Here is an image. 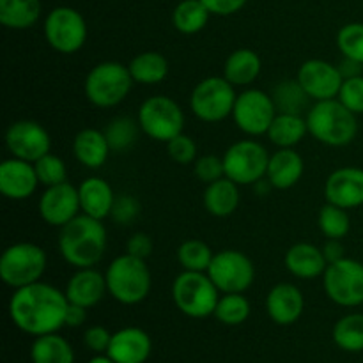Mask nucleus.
<instances>
[{
    "label": "nucleus",
    "mask_w": 363,
    "mask_h": 363,
    "mask_svg": "<svg viewBox=\"0 0 363 363\" xmlns=\"http://www.w3.org/2000/svg\"><path fill=\"white\" fill-rule=\"evenodd\" d=\"M272 98L279 113H300L301 116L303 110L311 108L308 106L311 96L305 92L298 78L296 80H284L277 84L272 92Z\"/></svg>",
    "instance_id": "34"
},
{
    "label": "nucleus",
    "mask_w": 363,
    "mask_h": 363,
    "mask_svg": "<svg viewBox=\"0 0 363 363\" xmlns=\"http://www.w3.org/2000/svg\"><path fill=\"white\" fill-rule=\"evenodd\" d=\"M89 363H116V362H113L108 354H98V357L91 358Z\"/></svg>",
    "instance_id": "52"
},
{
    "label": "nucleus",
    "mask_w": 363,
    "mask_h": 363,
    "mask_svg": "<svg viewBox=\"0 0 363 363\" xmlns=\"http://www.w3.org/2000/svg\"><path fill=\"white\" fill-rule=\"evenodd\" d=\"M172 300L184 315L204 319L215 315L220 291L208 273L183 269V273H179L172 284Z\"/></svg>",
    "instance_id": "6"
},
{
    "label": "nucleus",
    "mask_w": 363,
    "mask_h": 363,
    "mask_svg": "<svg viewBox=\"0 0 363 363\" xmlns=\"http://www.w3.org/2000/svg\"><path fill=\"white\" fill-rule=\"evenodd\" d=\"M318 225L328 240H342V238L347 236L351 229V220L350 215H347V209L326 202L319 209Z\"/></svg>",
    "instance_id": "38"
},
{
    "label": "nucleus",
    "mask_w": 363,
    "mask_h": 363,
    "mask_svg": "<svg viewBox=\"0 0 363 363\" xmlns=\"http://www.w3.org/2000/svg\"><path fill=\"white\" fill-rule=\"evenodd\" d=\"M303 294L294 284H277L266 296V312L280 326L294 325L303 314Z\"/></svg>",
    "instance_id": "21"
},
{
    "label": "nucleus",
    "mask_w": 363,
    "mask_h": 363,
    "mask_svg": "<svg viewBox=\"0 0 363 363\" xmlns=\"http://www.w3.org/2000/svg\"><path fill=\"white\" fill-rule=\"evenodd\" d=\"M66 294L45 282L14 289L9 300L11 321L16 328L32 337L57 333L66 326Z\"/></svg>",
    "instance_id": "1"
},
{
    "label": "nucleus",
    "mask_w": 363,
    "mask_h": 363,
    "mask_svg": "<svg viewBox=\"0 0 363 363\" xmlns=\"http://www.w3.org/2000/svg\"><path fill=\"white\" fill-rule=\"evenodd\" d=\"M308 133L330 147H344L357 138V113L342 105L339 99L315 101L307 110Z\"/></svg>",
    "instance_id": "3"
},
{
    "label": "nucleus",
    "mask_w": 363,
    "mask_h": 363,
    "mask_svg": "<svg viewBox=\"0 0 363 363\" xmlns=\"http://www.w3.org/2000/svg\"><path fill=\"white\" fill-rule=\"evenodd\" d=\"M151 350V337L142 328L128 326L112 333V340L105 354H108L116 363H145Z\"/></svg>",
    "instance_id": "20"
},
{
    "label": "nucleus",
    "mask_w": 363,
    "mask_h": 363,
    "mask_svg": "<svg viewBox=\"0 0 363 363\" xmlns=\"http://www.w3.org/2000/svg\"><path fill=\"white\" fill-rule=\"evenodd\" d=\"M333 342L347 353L363 351V314H347L333 326Z\"/></svg>",
    "instance_id": "35"
},
{
    "label": "nucleus",
    "mask_w": 363,
    "mask_h": 363,
    "mask_svg": "<svg viewBox=\"0 0 363 363\" xmlns=\"http://www.w3.org/2000/svg\"><path fill=\"white\" fill-rule=\"evenodd\" d=\"M45 38L55 52L73 55L87 41V23L73 7H55L45 20Z\"/></svg>",
    "instance_id": "12"
},
{
    "label": "nucleus",
    "mask_w": 363,
    "mask_h": 363,
    "mask_svg": "<svg viewBox=\"0 0 363 363\" xmlns=\"http://www.w3.org/2000/svg\"><path fill=\"white\" fill-rule=\"evenodd\" d=\"M211 11L204 6L202 0H181L172 13L174 27L181 34H197L208 25Z\"/></svg>",
    "instance_id": "33"
},
{
    "label": "nucleus",
    "mask_w": 363,
    "mask_h": 363,
    "mask_svg": "<svg viewBox=\"0 0 363 363\" xmlns=\"http://www.w3.org/2000/svg\"><path fill=\"white\" fill-rule=\"evenodd\" d=\"M130 73L135 84L156 85L169 77V60L160 52H142L130 62Z\"/></svg>",
    "instance_id": "30"
},
{
    "label": "nucleus",
    "mask_w": 363,
    "mask_h": 363,
    "mask_svg": "<svg viewBox=\"0 0 363 363\" xmlns=\"http://www.w3.org/2000/svg\"><path fill=\"white\" fill-rule=\"evenodd\" d=\"M250 315V303L243 293H230L220 296L218 305H216L215 318L218 319L222 325L227 326H238L243 325Z\"/></svg>",
    "instance_id": "39"
},
{
    "label": "nucleus",
    "mask_w": 363,
    "mask_h": 363,
    "mask_svg": "<svg viewBox=\"0 0 363 363\" xmlns=\"http://www.w3.org/2000/svg\"><path fill=\"white\" fill-rule=\"evenodd\" d=\"M108 294L123 305H137L151 293V272L144 259L130 254L119 255L105 272Z\"/></svg>",
    "instance_id": "4"
},
{
    "label": "nucleus",
    "mask_w": 363,
    "mask_h": 363,
    "mask_svg": "<svg viewBox=\"0 0 363 363\" xmlns=\"http://www.w3.org/2000/svg\"><path fill=\"white\" fill-rule=\"evenodd\" d=\"M303 170V158L294 149H279L269 156L266 177L277 190H289L301 179Z\"/></svg>",
    "instance_id": "25"
},
{
    "label": "nucleus",
    "mask_w": 363,
    "mask_h": 363,
    "mask_svg": "<svg viewBox=\"0 0 363 363\" xmlns=\"http://www.w3.org/2000/svg\"><path fill=\"white\" fill-rule=\"evenodd\" d=\"M7 151L14 158L35 163L39 158L48 155L52 149V138L48 131L35 121L21 119L11 124L6 131Z\"/></svg>",
    "instance_id": "15"
},
{
    "label": "nucleus",
    "mask_w": 363,
    "mask_h": 363,
    "mask_svg": "<svg viewBox=\"0 0 363 363\" xmlns=\"http://www.w3.org/2000/svg\"><path fill=\"white\" fill-rule=\"evenodd\" d=\"M326 202L342 209H354L363 206V169L342 167L333 170L325 184Z\"/></svg>",
    "instance_id": "18"
},
{
    "label": "nucleus",
    "mask_w": 363,
    "mask_h": 363,
    "mask_svg": "<svg viewBox=\"0 0 363 363\" xmlns=\"http://www.w3.org/2000/svg\"><path fill=\"white\" fill-rule=\"evenodd\" d=\"M140 124L131 117H116L105 128V137L113 152H124L137 142Z\"/></svg>",
    "instance_id": "37"
},
{
    "label": "nucleus",
    "mask_w": 363,
    "mask_h": 363,
    "mask_svg": "<svg viewBox=\"0 0 363 363\" xmlns=\"http://www.w3.org/2000/svg\"><path fill=\"white\" fill-rule=\"evenodd\" d=\"M39 184L34 163L13 156L0 165V191L9 201H25Z\"/></svg>",
    "instance_id": "19"
},
{
    "label": "nucleus",
    "mask_w": 363,
    "mask_h": 363,
    "mask_svg": "<svg viewBox=\"0 0 363 363\" xmlns=\"http://www.w3.org/2000/svg\"><path fill=\"white\" fill-rule=\"evenodd\" d=\"M277 106L272 94L261 89H247L238 94L234 103L233 119L238 130L250 137H261L268 133L277 116Z\"/></svg>",
    "instance_id": "14"
},
{
    "label": "nucleus",
    "mask_w": 363,
    "mask_h": 363,
    "mask_svg": "<svg viewBox=\"0 0 363 363\" xmlns=\"http://www.w3.org/2000/svg\"><path fill=\"white\" fill-rule=\"evenodd\" d=\"M206 273L222 294L245 293L255 280L254 262L240 250L216 252Z\"/></svg>",
    "instance_id": "13"
},
{
    "label": "nucleus",
    "mask_w": 363,
    "mask_h": 363,
    "mask_svg": "<svg viewBox=\"0 0 363 363\" xmlns=\"http://www.w3.org/2000/svg\"><path fill=\"white\" fill-rule=\"evenodd\" d=\"M362 66L363 64L357 62V60H353V59H347V57H342V60L337 64V67H339V71H340V74H342L344 80H347V78H353V77H360Z\"/></svg>",
    "instance_id": "51"
},
{
    "label": "nucleus",
    "mask_w": 363,
    "mask_h": 363,
    "mask_svg": "<svg viewBox=\"0 0 363 363\" xmlns=\"http://www.w3.org/2000/svg\"><path fill=\"white\" fill-rule=\"evenodd\" d=\"M152 248H155V245H152V240L147 236V234L135 233L133 236L128 240L126 254L133 255V257H138V259H144L145 261V259L152 254Z\"/></svg>",
    "instance_id": "47"
},
{
    "label": "nucleus",
    "mask_w": 363,
    "mask_h": 363,
    "mask_svg": "<svg viewBox=\"0 0 363 363\" xmlns=\"http://www.w3.org/2000/svg\"><path fill=\"white\" fill-rule=\"evenodd\" d=\"M337 99L357 116L363 113V74L344 80Z\"/></svg>",
    "instance_id": "44"
},
{
    "label": "nucleus",
    "mask_w": 363,
    "mask_h": 363,
    "mask_svg": "<svg viewBox=\"0 0 363 363\" xmlns=\"http://www.w3.org/2000/svg\"><path fill=\"white\" fill-rule=\"evenodd\" d=\"M261 57L252 48H238L223 64V78L234 87H248L261 74Z\"/></svg>",
    "instance_id": "28"
},
{
    "label": "nucleus",
    "mask_w": 363,
    "mask_h": 363,
    "mask_svg": "<svg viewBox=\"0 0 363 363\" xmlns=\"http://www.w3.org/2000/svg\"><path fill=\"white\" fill-rule=\"evenodd\" d=\"M78 195H80V208L84 215L92 216L96 220L108 218L113 208V201H116V194L105 179L96 176L87 177L78 186Z\"/></svg>",
    "instance_id": "24"
},
{
    "label": "nucleus",
    "mask_w": 363,
    "mask_h": 363,
    "mask_svg": "<svg viewBox=\"0 0 363 363\" xmlns=\"http://www.w3.org/2000/svg\"><path fill=\"white\" fill-rule=\"evenodd\" d=\"M204 6L216 16H230L245 7L248 0H202Z\"/></svg>",
    "instance_id": "48"
},
{
    "label": "nucleus",
    "mask_w": 363,
    "mask_h": 363,
    "mask_svg": "<svg viewBox=\"0 0 363 363\" xmlns=\"http://www.w3.org/2000/svg\"><path fill=\"white\" fill-rule=\"evenodd\" d=\"M296 78L314 101L335 99L344 84L339 67L323 59H311L301 64Z\"/></svg>",
    "instance_id": "16"
},
{
    "label": "nucleus",
    "mask_w": 363,
    "mask_h": 363,
    "mask_svg": "<svg viewBox=\"0 0 363 363\" xmlns=\"http://www.w3.org/2000/svg\"><path fill=\"white\" fill-rule=\"evenodd\" d=\"M325 293L340 307L363 305V264L354 259H340L332 262L323 275Z\"/></svg>",
    "instance_id": "11"
},
{
    "label": "nucleus",
    "mask_w": 363,
    "mask_h": 363,
    "mask_svg": "<svg viewBox=\"0 0 363 363\" xmlns=\"http://www.w3.org/2000/svg\"><path fill=\"white\" fill-rule=\"evenodd\" d=\"M240 202V184L234 183L229 177H222L206 186L204 208L209 215L216 216V218H225V216L236 213Z\"/></svg>",
    "instance_id": "27"
},
{
    "label": "nucleus",
    "mask_w": 363,
    "mask_h": 363,
    "mask_svg": "<svg viewBox=\"0 0 363 363\" xmlns=\"http://www.w3.org/2000/svg\"><path fill=\"white\" fill-rule=\"evenodd\" d=\"M137 121L149 138L165 144L184 130L183 108L169 96H152L145 99L138 108Z\"/></svg>",
    "instance_id": "9"
},
{
    "label": "nucleus",
    "mask_w": 363,
    "mask_h": 363,
    "mask_svg": "<svg viewBox=\"0 0 363 363\" xmlns=\"http://www.w3.org/2000/svg\"><path fill=\"white\" fill-rule=\"evenodd\" d=\"M321 250H323V254H325L328 264L344 259V247H342V243H340V240H328L325 245H323Z\"/></svg>",
    "instance_id": "50"
},
{
    "label": "nucleus",
    "mask_w": 363,
    "mask_h": 363,
    "mask_svg": "<svg viewBox=\"0 0 363 363\" xmlns=\"http://www.w3.org/2000/svg\"><path fill=\"white\" fill-rule=\"evenodd\" d=\"M284 262H286L287 272L301 280H312L323 277L326 268H328V261H326L321 248L311 243L293 245L286 252Z\"/></svg>",
    "instance_id": "23"
},
{
    "label": "nucleus",
    "mask_w": 363,
    "mask_h": 363,
    "mask_svg": "<svg viewBox=\"0 0 363 363\" xmlns=\"http://www.w3.org/2000/svg\"><path fill=\"white\" fill-rule=\"evenodd\" d=\"M41 0H0V23L13 30H25L38 23Z\"/></svg>",
    "instance_id": "31"
},
{
    "label": "nucleus",
    "mask_w": 363,
    "mask_h": 363,
    "mask_svg": "<svg viewBox=\"0 0 363 363\" xmlns=\"http://www.w3.org/2000/svg\"><path fill=\"white\" fill-rule=\"evenodd\" d=\"M337 46L342 57L363 64V23H347L337 34Z\"/></svg>",
    "instance_id": "41"
},
{
    "label": "nucleus",
    "mask_w": 363,
    "mask_h": 363,
    "mask_svg": "<svg viewBox=\"0 0 363 363\" xmlns=\"http://www.w3.org/2000/svg\"><path fill=\"white\" fill-rule=\"evenodd\" d=\"M35 174L43 186H55V184L66 183L67 181V167L57 155H45L34 163Z\"/></svg>",
    "instance_id": "40"
},
{
    "label": "nucleus",
    "mask_w": 363,
    "mask_h": 363,
    "mask_svg": "<svg viewBox=\"0 0 363 363\" xmlns=\"http://www.w3.org/2000/svg\"><path fill=\"white\" fill-rule=\"evenodd\" d=\"M223 167H225V177L233 179L240 186H250L266 177L269 163V152L264 145L257 140H240L234 142L225 151Z\"/></svg>",
    "instance_id": "10"
},
{
    "label": "nucleus",
    "mask_w": 363,
    "mask_h": 363,
    "mask_svg": "<svg viewBox=\"0 0 363 363\" xmlns=\"http://www.w3.org/2000/svg\"><path fill=\"white\" fill-rule=\"evenodd\" d=\"M32 363H73L74 353L71 344L59 333L35 337L30 347Z\"/></svg>",
    "instance_id": "32"
},
{
    "label": "nucleus",
    "mask_w": 363,
    "mask_h": 363,
    "mask_svg": "<svg viewBox=\"0 0 363 363\" xmlns=\"http://www.w3.org/2000/svg\"><path fill=\"white\" fill-rule=\"evenodd\" d=\"M130 67L116 60L99 62L85 78V96L98 108H112L123 103L133 87Z\"/></svg>",
    "instance_id": "5"
},
{
    "label": "nucleus",
    "mask_w": 363,
    "mask_h": 363,
    "mask_svg": "<svg viewBox=\"0 0 363 363\" xmlns=\"http://www.w3.org/2000/svg\"><path fill=\"white\" fill-rule=\"evenodd\" d=\"M106 293H108V287H106L105 273H99L96 268L77 269V273L67 280L66 289H64L69 303L85 308L96 307Z\"/></svg>",
    "instance_id": "22"
},
{
    "label": "nucleus",
    "mask_w": 363,
    "mask_h": 363,
    "mask_svg": "<svg viewBox=\"0 0 363 363\" xmlns=\"http://www.w3.org/2000/svg\"><path fill=\"white\" fill-rule=\"evenodd\" d=\"M236 91L223 77H208L199 82L190 96V108L204 123H222L233 116Z\"/></svg>",
    "instance_id": "8"
},
{
    "label": "nucleus",
    "mask_w": 363,
    "mask_h": 363,
    "mask_svg": "<svg viewBox=\"0 0 363 363\" xmlns=\"http://www.w3.org/2000/svg\"><path fill=\"white\" fill-rule=\"evenodd\" d=\"M45 272L46 252L35 243H14L7 247L0 257V279L13 289L41 282Z\"/></svg>",
    "instance_id": "7"
},
{
    "label": "nucleus",
    "mask_w": 363,
    "mask_h": 363,
    "mask_svg": "<svg viewBox=\"0 0 363 363\" xmlns=\"http://www.w3.org/2000/svg\"><path fill=\"white\" fill-rule=\"evenodd\" d=\"M80 195L78 188L69 181L46 186L39 197V216L52 227H64L80 215Z\"/></svg>",
    "instance_id": "17"
},
{
    "label": "nucleus",
    "mask_w": 363,
    "mask_h": 363,
    "mask_svg": "<svg viewBox=\"0 0 363 363\" xmlns=\"http://www.w3.org/2000/svg\"><path fill=\"white\" fill-rule=\"evenodd\" d=\"M73 152L78 163L96 170L105 165L112 149L106 140L105 131H99L96 128H85V130L78 131L74 137Z\"/></svg>",
    "instance_id": "26"
},
{
    "label": "nucleus",
    "mask_w": 363,
    "mask_h": 363,
    "mask_svg": "<svg viewBox=\"0 0 363 363\" xmlns=\"http://www.w3.org/2000/svg\"><path fill=\"white\" fill-rule=\"evenodd\" d=\"M167 152H169L170 158L174 160L179 165H188V163H195V160L199 158L197 152V144L191 137L181 133L177 137H174L172 140L167 142Z\"/></svg>",
    "instance_id": "43"
},
{
    "label": "nucleus",
    "mask_w": 363,
    "mask_h": 363,
    "mask_svg": "<svg viewBox=\"0 0 363 363\" xmlns=\"http://www.w3.org/2000/svg\"><path fill=\"white\" fill-rule=\"evenodd\" d=\"M110 340H112V333L105 326H91L84 333V344L92 353H106L110 346Z\"/></svg>",
    "instance_id": "46"
},
{
    "label": "nucleus",
    "mask_w": 363,
    "mask_h": 363,
    "mask_svg": "<svg viewBox=\"0 0 363 363\" xmlns=\"http://www.w3.org/2000/svg\"><path fill=\"white\" fill-rule=\"evenodd\" d=\"M308 133L307 119L300 113H277L268 130V138L279 149H294Z\"/></svg>",
    "instance_id": "29"
},
{
    "label": "nucleus",
    "mask_w": 363,
    "mask_h": 363,
    "mask_svg": "<svg viewBox=\"0 0 363 363\" xmlns=\"http://www.w3.org/2000/svg\"><path fill=\"white\" fill-rule=\"evenodd\" d=\"M108 243L103 220L87 215H78L64 227H60L59 252L64 261L77 269L94 268L103 259Z\"/></svg>",
    "instance_id": "2"
},
{
    "label": "nucleus",
    "mask_w": 363,
    "mask_h": 363,
    "mask_svg": "<svg viewBox=\"0 0 363 363\" xmlns=\"http://www.w3.org/2000/svg\"><path fill=\"white\" fill-rule=\"evenodd\" d=\"M213 254L211 248L201 240H186L177 248V261L184 272H208L211 264Z\"/></svg>",
    "instance_id": "36"
},
{
    "label": "nucleus",
    "mask_w": 363,
    "mask_h": 363,
    "mask_svg": "<svg viewBox=\"0 0 363 363\" xmlns=\"http://www.w3.org/2000/svg\"><path fill=\"white\" fill-rule=\"evenodd\" d=\"M87 319V308L80 307V305L69 303L66 311V326H71V328H78L82 326Z\"/></svg>",
    "instance_id": "49"
},
{
    "label": "nucleus",
    "mask_w": 363,
    "mask_h": 363,
    "mask_svg": "<svg viewBox=\"0 0 363 363\" xmlns=\"http://www.w3.org/2000/svg\"><path fill=\"white\" fill-rule=\"evenodd\" d=\"M194 174L199 181L206 184H211L215 181L225 177V167H223V158L215 155L199 156L194 163Z\"/></svg>",
    "instance_id": "42"
},
{
    "label": "nucleus",
    "mask_w": 363,
    "mask_h": 363,
    "mask_svg": "<svg viewBox=\"0 0 363 363\" xmlns=\"http://www.w3.org/2000/svg\"><path fill=\"white\" fill-rule=\"evenodd\" d=\"M140 202H138L133 195H116L110 218H113V222L119 223V225H130V223L140 215Z\"/></svg>",
    "instance_id": "45"
}]
</instances>
